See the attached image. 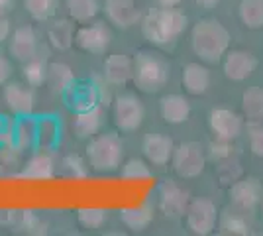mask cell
I'll return each mask as SVG.
<instances>
[{"label":"cell","instance_id":"8d00e7d4","mask_svg":"<svg viewBox=\"0 0 263 236\" xmlns=\"http://www.w3.org/2000/svg\"><path fill=\"white\" fill-rule=\"evenodd\" d=\"M63 168L75 179H83V177L88 175V161H85L83 157L75 156V154H71V156H67L63 159Z\"/></svg>","mask_w":263,"mask_h":236},{"label":"cell","instance_id":"7a4b0ae2","mask_svg":"<svg viewBox=\"0 0 263 236\" xmlns=\"http://www.w3.org/2000/svg\"><path fill=\"white\" fill-rule=\"evenodd\" d=\"M230 44V34L216 20H198L191 32V45L195 56L206 63H216L226 53Z\"/></svg>","mask_w":263,"mask_h":236},{"label":"cell","instance_id":"e575fe53","mask_svg":"<svg viewBox=\"0 0 263 236\" xmlns=\"http://www.w3.org/2000/svg\"><path fill=\"white\" fill-rule=\"evenodd\" d=\"M243 111L250 118L263 116V93L259 89H250L243 95Z\"/></svg>","mask_w":263,"mask_h":236},{"label":"cell","instance_id":"83f0119b","mask_svg":"<svg viewBox=\"0 0 263 236\" xmlns=\"http://www.w3.org/2000/svg\"><path fill=\"white\" fill-rule=\"evenodd\" d=\"M106 219H108V214L100 207H83V209H79L77 213L79 225L83 226V228H87V230L102 228L104 223H106Z\"/></svg>","mask_w":263,"mask_h":236},{"label":"cell","instance_id":"277c9868","mask_svg":"<svg viewBox=\"0 0 263 236\" xmlns=\"http://www.w3.org/2000/svg\"><path fill=\"white\" fill-rule=\"evenodd\" d=\"M124 142L118 134L92 136L87 144V161L90 169L100 173H110L122 166Z\"/></svg>","mask_w":263,"mask_h":236},{"label":"cell","instance_id":"ee69618b","mask_svg":"<svg viewBox=\"0 0 263 236\" xmlns=\"http://www.w3.org/2000/svg\"><path fill=\"white\" fill-rule=\"evenodd\" d=\"M14 8V0H0V14H8Z\"/></svg>","mask_w":263,"mask_h":236},{"label":"cell","instance_id":"44dd1931","mask_svg":"<svg viewBox=\"0 0 263 236\" xmlns=\"http://www.w3.org/2000/svg\"><path fill=\"white\" fill-rule=\"evenodd\" d=\"M255 67V61L250 53L246 51H232L224 59V73L232 81H241L246 79Z\"/></svg>","mask_w":263,"mask_h":236},{"label":"cell","instance_id":"ac0fdd59","mask_svg":"<svg viewBox=\"0 0 263 236\" xmlns=\"http://www.w3.org/2000/svg\"><path fill=\"white\" fill-rule=\"evenodd\" d=\"M159 111H161V118L167 124H183L191 116V104L181 95H167L161 99Z\"/></svg>","mask_w":263,"mask_h":236},{"label":"cell","instance_id":"836d02e7","mask_svg":"<svg viewBox=\"0 0 263 236\" xmlns=\"http://www.w3.org/2000/svg\"><path fill=\"white\" fill-rule=\"evenodd\" d=\"M220 228L226 234H246L250 230L248 223L238 213H234V211H224L222 213V216H220Z\"/></svg>","mask_w":263,"mask_h":236},{"label":"cell","instance_id":"9c48e42d","mask_svg":"<svg viewBox=\"0 0 263 236\" xmlns=\"http://www.w3.org/2000/svg\"><path fill=\"white\" fill-rule=\"evenodd\" d=\"M157 197H159V209L165 216L169 219H179L185 216L186 209H189V193L181 189L175 181H163L157 189Z\"/></svg>","mask_w":263,"mask_h":236},{"label":"cell","instance_id":"74e56055","mask_svg":"<svg viewBox=\"0 0 263 236\" xmlns=\"http://www.w3.org/2000/svg\"><path fill=\"white\" fill-rule=\"evenodd\" d=\"M209 154L212 159H226V157L230 156V140L216 136V142L210 144Z\"/></svg>","mask_w":263,"mask_h":236},{"label":"cell","instance_id":"ab89813d","mask_svg":"<svg viewBox=\"0 0 263 236\" xmlns=\"http://www.w3.org/2000/svg\"><path fill=\"white\" fill-rule=\"evenodd\" d=\"M12 77V61L0 51V85H6Z\"/></svg>","mask_w":263,"mask_h":236},{"label":"cell","instance_id":"30bf717a","mask_svg":"<svg viewBox=\"0 0 263 236\" xmlns=\"http://www.w3.org/2000/svg\"><path fill=\"white\" fill-rule=\"evenodd\" d=\"M2 99L6 102L8 111L16 116H30L35 106V99L30 85H24L18 81H8L2 90Z\"/></svg>","mask_w":263,"mask_h":236},{"label":"cell","instance_id":"6da1fadb","mask_svg":"<svg viewBox=\"0 0 263 236\" xmlns=\"http://www.w3.org/2000/svg\"><path fill=\"white\" fill-rule=\"evenodd\" d=\"M189 20L183 12L175 8H157L149 10L142 22L145 40L154 45H169L185 34Z\"/></svg>","mask_w":263,"mask_h":236},{"label":"cell","instance_id":"f35d334b","mask_svg":"<svg viewBox=\"0 0 263 236\" xmlns=\"http://www.w3.org/2000/svg\"><path fill=\"white\" fill-rule=\"evenodd\" d=\"M18 221H20V211L16 209H0V226H18Z\"/></svg>","mask_w":263,"mask_h":236},{"label":"cell","instance_id":"7402d4cb","mask_svg":"<svg viewBox=\"0 0 263 236\" xmlns=\"http://www.w3.org/2000/svg\"><path fill=\"white\" fill-rule=\"evenodd\" d=\"M47 40L53 49L65 51L75 44V28L71 20H55L47 30Z\"/></svg>","mask_w":263,"mask_h":236},{"label":"cell","instance_id":"60d3db41","mask_svg":"<svg viewBox=\"0 0 263 236\" xmlns=\"http://www.w3.org/2000/svg\"><path fill=\"white\" fill-rule=\"evenodd\" d=\"M250 140H252V150H253V152H255V154H259V156H263V130H261V128L253 130Z\"/></svg>","mask_w":263,"mask_h":236},{"label":"cell","instance_id":"4fadbf2b","mask_svg":"<svg viewBox=\"0 0 263 236\" xmlns=\"http://www.w3.org/2000/svg\"><path fill=\"white\" fill-rule=\"evenodd\" d=\"M12 59L26 63L37 56V35L32 26H22L12 34L10 45H8Z\"/></svg>","mask_w":263,"mask_h":236},{"label":"cell","instance_id":"ffe728a7","mask_svg":"<svg viewBox=\"0 0 263 236\" xmlns=\"http://www.w3.org/2000/svg\"><path fill=\"white\" fill-rule=\"evenodd\" d=\"M120 221L132 232H142L154 221V209L149 205H134L120 211Z\"/></svg>","mask_w":263,"mask_h":236},{"label":"cell","instance_id":"8fae6325","mask_svg":"<svg viewBox=\"0 0 263 236\" xmlns=\"http://www.w3.org/2000/svg\"><path fill=\"white\" fill-rule=\"evenodd\" d=\"M143 156L145 159L152 164V166H159L163 168L171 161L173 157V150H175V144L169 136L165 134H147L143 138Z\"/></svg>","mask_w":263,"mask_h":236},{"label":"cell","instance_id":"d6a6232c","mask_svg":"<svg viewBox=\"0 0 263 236\" xmlns=\"http://www.w3.org/2000/svg\"><path fill=\"white\" fill-rule=\"evenodd\" d=\"M18 228H22L28 234H45L47 232V223L44 219H40L37 213L33 211H20V221H18Z\"/></svg>","mask_w":263,"mask_h":236},{"label":"cell","instance_id":"603a6c76","mask_svg":"<svg viewBox=\"0 0 263 236\" xmlns=\"http://www.w3.org/2000/svg\"><path fill=\"white\" fill-rule=\"evenodd\" d=\"M45 83L55 93H67L73 89L75 73L67 63H51V65H47V81Z\"/></svg>","mask_w":263,"mask_h":236},{"label":"cell","instance_id":"484cf974","mask_svg":"<svg viewBox=\"0 0 263 236\" xmlns=\"http://www.w3.org/2000/svg\"><path fill=\"white\" fill-rule=\"evenodd\" d=\"M67 12L75 22H90L100 12L99 0H65Z\"/></svg>","mask_w":263,"mask_h":236},{"label":"cell","instance_id":"f1b7e54d","mask_svg":"<svg viewBox=\"0 0 263 236\" xmlns=\"http://www.w3.org/2000/svg\"><path fill=\"white\" fill-rule=\"evenodd\" d=\"M24 81L30 85V87H40L47 81V65H45L42 59H30L24 63L22 69Z\"/></svg>","mask_w":263,"mask_h":236},{"label":"cell","instance_id":"5bb4252c","mask_svg":"<svg viewBox=\"0 0 263 236\" xmlns=\"http://www.w3.org/2000/svg\"><path fill=\"white\" fill-rule=\"evenodd\" d=\"M104 79L110 85H126L128 81H132L134 75V59L128 57L126 53H112L104 59Z\"/></svg>","mask_w":263,"mask_h":236},{"label":"cell","instance_id":"1f68e13d","mask_svg":"<svg viewBox=\"0 0 263 236\" xmlns=\"http://www.w3.org/2000/svg\"><path fill=\"white\" fill-rule=\"evenodd\" d=\"M120 175L124 179H147L152 177V169L149 166L143 161V159H138V157H132L126 164H122Z\"/></svg>","mask_w":263,"mask_h":236},{"label":"cell","instance_id":"d590c367","mask_svg":"<svg viewBox=\"0 0 263 236\" xmlns=\"http://www.w3.org/2000/svg\"><path fill=\"white\" fill-rule=\"evenodd\" d=\"M37 140L44 148L53 146L57 142V122L51 118H44L37 124Z\"/></svg>","mask_w":263,"mask_h":236},{"label":"cell","instance_id":"9a60e30c","mask_svg":"<svg viewBox=\"0 0 263 236\" xmlns=\"http://www.w3.org/2000/svg\"><path fill=\"white\" fill-rule=\"evenodd\" d=\"M53 175H55V161L47 152H40V154L32 156L24 164L20 173H18V177L30 181H45V179H51Z\"/></svg>","mask_w":263,"mask_h":236},{"label":"cell","instance_id":"5b68a950","mask_svg":"<svg viewBox=\"0 0 263 236\" xmlns=\"http://www.w3.org/2000/svg\"><path fill=\"white\" fill-rule=\"evenodd\" d=\"M173 169L179 177L185 179H195L204 171V164L206 157L202 154V148L197 142H183L175 146L173 150V157H171Z\"/></svg>","mask_w":263,"mask_h":236},{"label":"cell","instance_id":"bcb514c9","mask_svg":"<svg viewBox=\"0 0 263 236\" xmlns=\"http://www.w3.org/2000/svg\"><path fill=\"white\" fill-rule=\"evenodd\" d=\"M179 2H181V0H157V4H159L161 8H175Z\"/></svg>","mask_w":263,"mask_h":236},{"label":"cell","instance_id":"f546056e","mask_svg":"<svg viewBox=\"0 0 263 236\" xmlns=\"http://www.w3.org/2000/svg\"><path fill=\"white\" fill-rule=\"evenodd\" d=\"M24 8L33 20H49L57 10V0H24Z\"/></svg>","mask_w":263,"mask_h":236},{"label":"cell","instance_id":"b9f144b4","mask_svg":"<svg viewBox=\"0 0 263 236\" xmlns=\"http://www.w3.org/2000/svg\"><path fill=\"white\" fill-rule=\"evenodd\" d=\"M4 146H16L14 144V128H4V130H0V148Z\"/></svg>","mask_w":263,"mask_h":236},{"label":"cell","instance_id":"8992f818","mask_svg":"<svg viewBox=\"0 0 263 236\" xmlns=\"http://www.w3.org/2000/svg\"><path fill=\"white\" fill-rule=\"evenodd\" d=\"M112 116H114V124L120 132H136L143 122V116H145V111H143V104L138 97L134 95H122L114 101V106H112Z\"/></svg>","mask_w":263,"mask_h":236},{"label":"cell","instance_id":"d4e9b609","mask_svg":"<svg viewBox=\"0 0 263 236\" xmlns=\"http://www.w3.org/2000/svg\"><path fill=\"white\" fill-rule=\"evenodd\" d=\"M22 150L18 146L0 148V177H18L22 169Z\"/></svg>","mask_w":263,"mask_h":236},{"label":"cell","instance_id":"d6986e66","mask_svg":"<svg viewBox=\"0 0 263 236\" xmlns=\"http://www.w3.org/2000/svg\"><path fill=\"white\" fill-rule=\"evenodd\" d=\"M100 126H102V108L95 106V108L81 111V113L75 114L73 132L81 140H87V138H92V136L99 134Z\"/></svg>","mask_w":263,"mask_h":236},{"label":"cell","instance_id":"ba28073f","mask_svg":"<svg viewBox=\"0 0 263 236\" xmlns=\"http://www.w3.org/2000/svg\"><path fill=\"white\" fill-rule=\"evenodd\" d=\"M110 34L106 24H90V26H81L75 32V45L81 51L90 53V56H102L110 47Z\"/></svg>","mask_w":263,"mask_h":236},{"label":"cell","instance_id":"7c38bea8","mask_svg":"<svg viewBox=\"0 0 263 236\" xmlns=\"http://www.w3.org/2000/svg\"><path fill=\"white\" fill-rule=\"evenodd\" d=\"M104 14L110 24H114L120 30H128L140 22V12L134 0H106Z\"/></svg>","mask_w":263,"mask_h":236},{"label":"cell","instance_id":"cb8c5ba5","mask_svg":"<svg viewBox=\"0 0 263 236\" xmlns=\"http://www.w3.org/2000/svg\"><path fill=\"white\" fill-rule=\"evenodd\" d=\"M257 197H259V185L253 183L252 179L236 183L230 191L232 203L236 207H240V209H252L255 201H257Z\"/></svg>","mask_w":263,"mask_h":236},{"label":"cell","instance_id":"7bdbcfd3","mask_svg":"<svg viewBox=\"0 0 263 236\" xmlns=\"http://www.w3.org/2000/svg\"><path fill=\"white\" fill-rule=\"evenodd\" d=\"M10 35V20H8V14H0V42L8 40Z\"/></svg>","mask_w":263,"mask_h":236},{"label":"cell","instance_id":"7dc6e473","mask_svg":"<svg viewBox=\"0 0 263 236\" xmlns=\"http://www.w3.org/2000/svg\"><path fill=\"white\" fill-rule=\"evenodd\" d=\"M4 128H10V124H8V118H6V116L0 114V130H4Z\"/></svg>","mask_w":263,"mask_h":236},{"label":"cell","instance_id":"52a82bcc","mask_svg":"<svg viewBox=\"0 0 263 236\" xmlns=\"http://www.w3.org/2000/svg\"><path fill=\"white\" fill-rule=\"evenodd\" d=\"M216 226V205L210 199H195L186 209V228L197 236H206Z\"/></svg>","mask_w":263,"mask_h":236},{"label":"cell","instance_id":"3957f363","mask_svg":"<svg viewBox=\"0 0 263 236\" xmlns=\"http://www.w3.org/2000/svg\"><path fill=\"white\" fill-rule=\"evenodd\" d=\"M169 63L154 51H140L134 57L132 81L142 93H157L169 81Z\"/></svg>","mask_w":263,"mask_h":236},{"label":"cell","instance_id":"4316f807","mask_svg":"<svg viewBox=\"0 0 263 236\" xmlns=\"http://www.w3.org/2000/svg\"><path fill=\"white\" fill-rule=\"evenodd\" d=\"M37 140V124L30 116H24V120L14 126V144L20 150L32 148Z\"/></svg>","mask_w":263,"mask_h":236},{"label":"cell","instance_id":"f6af8a7d","mask_svg":"<svg viewBox=\"0 0 263 236\" xmlns=\"http://www.w3.org/2000/svg\"><path fill=\"white\" fill-rule=\"evenodd\" d=\"M220 0H195V4L200 6V8H214Z\"/></svg>","mask_w":263,"mask_h":236},{"label":"cell","instance_id":"2e32d148","mask_svg":"<svg viewBox=\"0 0 263 236\" xmlns=\"http://www.w3.org/2000/svg\"><path fill=\"white\" fill-rule=\"evenodd\" d=\"M210 128L212 132L218 136V138H226V140H232L240 134L241 130V120L236 113H232L228 108H214L210 113Z\"/></svg>","mask_w":263,"mask_h":236},{"label":"cell","instance_id":"4dcf8cb0","mask_svg":"<svg viewBox=\"0 0 263 236\" xmlns=\"http://www.w3.org/2000/svg\"><path fill=\"white\" fill-rule=\"evenodd\" d=\"M240 14L248 28H259L263 24V0H243Z\"/></svg>","mask_w":263,"mask_h":236},{"label":"cell","instance_id":"e0dca14e","mask_svg":"<svg viewBox=\"0 0 263 236\" xmlns=\"http://www.w3.org/2000/svg\"><path fill=\"white\" fill-rule=\"evenodd\" d=\"M181 83H183V87H185V90L189 95L200 97L210 87L209 69L204 67V65H200V63H186L185 67H183Z\"/></svg>","mask_w":263,"mask_h":236}]
</instances>
